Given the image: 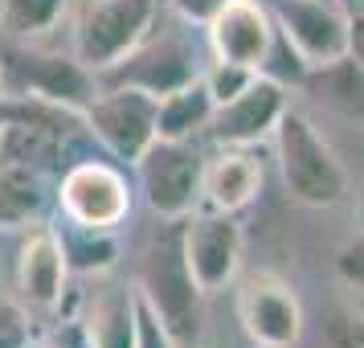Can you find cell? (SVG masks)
I'll list each match as a JSON object with an SVG mask.
<instances>
[{"instance_id":"cell-1","label":"cell","mask_w":364,"mask_h":348,"mask_svg":"<svg viewBox=\"0 0 364 348\" xmlns=\"http://www.w3.org/2000/svg\"><path fill=\"white\" fill-rule=\"evenodd\" d=\"M184 221L188 217H160V230L151 233L148 254L139 263V295L148 299L176 336L181 348H193L200 340V291L184 250Z\"/></svg>"},{"instance_id":"cell-2","label":"cell","mask_w":364,"mask_h":348,"mask_svg":"<svg viewBox=\"0 0 364 348\" xmlns=\"http://www.w3.org/2000/svg\"><path fill=\"white\" fill-rule=\"evenodd\" d=\"M274 152H279V172L291 201L307 209H331L348 197V168L336 156L328 139L319 135L311 119L287 107L274 127Z\"/></svg>"},{"instance_id":"cell-3","label":"cell","mask_w":364,"mask_h":348,"mask_svg":"<svg viewBox=\"0 0 364 348\" xmlns=\"http://www.w3.org/2000/svg\"><path fill=\"white\" fill-rule=\"evenodd\" d=\"M156 0H78L70 25V53L90 74H102L148 41Z\"/></svg>"},{"instance_id":"cell-4","label":"cell","mask_w":364,"mask_h":348,"mask_svg":"<svg viewBox=\"0 0 364 348\" xmlns=\"http://www.w3.org/2000/svg\"><path fill=\"white\" fill-rule=\"evenodd\" d=\"M132 168L156 217H193L200 209L205 156L193 148V139H156Z\"/></svg>"},{"instance_id":"cell-5","label":"cell","mask_w":364,"mask_h":348,"mask_svg":"<svg viewBox=\"0 0 364 348\" xmlns=\"http://www.w3.org/2000/svg\"><path fill=\"white\" fill-rule=\"evenodd\" d=\"M156 119H160V99L135 86H99V95L82 111L86 132L127 164H135L160 139Z\"/></svg>"},{"instance_id":"cell-6","label":"cell","mask_w":364,"mask_h":348,"mask_svg":"<svg viewBox=\"0 0 364 348\" xmlns=\"http://www.w3.org/2000/svg\"><path fill=\"white\" fill-rule=\"evenodd\" d=\"M58 209L78 226L119 230L132 213V184L111 160H78L58 181Z\"/></svg>"},{"instance_id":"cell-7","label":"cell","mask_w":364,"mask_h":348,"mask_svg":"<svg viewBox=\"0 0 364 348\" xmlns=\"http://www.w3.org/2000/svg\"><path fill=\"white\" fill-rule=\"evenodd\" d=\"M9 86H13V95H29L37 102L62 107L82 119L90 99L99 95V74H90L74 53L21 50L9 62Z\"/></svg>"},{"instance_id":"cell-8","label":"cell","mask_w":364,"mask_h":348,"mask_svg":"<svg viewBox=\"0 0 364 348\" xmlns=\"http://www.w3.org/2000/svg\"><path fill=\"white\" fill-rule=\"evenodd\" d=\"M237 320L254 348H295L303 336V303L291 283L258 270L237 287Z\"/></svg>"},{"instance_id":"cell-9","label":"cell","mask_w":364,"mask_h":348,"mask_svg":"<svg viewBox=\"0 0 364 348\" xmlns=\"http://www.w3.org/2000/svg\"><path fill=\"white\" fill-rule=\"evenodd\" d=\"M270 13L307 66H328L348 58L352 13H344L336 0H270Z\"/></svg>"},{"instance_id":"cell-10","label":"cell","mask_w":364,"mask_h":348,"mask_svg":"<svg viewBox=\"0 0 364 348\" xmlns=\"http://www.w3.org/2000/svg\"><path fill=\"white\" fill-rule=\"evenodd\" d=\"M197 78L200 74H197L193 46L176 33H164V37H148L123 62H115L111 70H102L99 86H135V90H148L156 99H164V95L197 83Z\"/></svg>"},{"instance_id":"cell-11","label":"cell","mask_w":364,"mask_h":348,"mask_svg":"<svg viewBox=\"0 0 364 348\" xmlns=\"http://www.w3.org/2000/svg\"><path fill=\"white\" fill-rule=\"evenodd\" d=\"M242 226L237 213H217V209H200L184 221V250H188V266H193V279L205 295L225 291L237 279V266H242Z\"/></svg>"},{"instance_id":"cell-12","label":"cell","mask_w":364,"mask_h":348,"mask_svg":"<svg viewBox=\"0 0 364 348\" xmlns=\"http://www.w3.org/2000/svg\"><path fill=\"white\" fill-rule=\"evenodd\" d=\"M74 275L66 263V246H62V233L53 226H29L21 238L17 250V291L21 303L29 312L53 315L66 299V279Z\"/></svg>"},{"instance_id":"cell-13","label":"cell","mask_w":364,"mask_h":348,"mask_svg":"<svg viewBox=\"0 0 364 348\" xmlns=\"http://www.w3.org/2000/svg\"><path fill=\"white\" fill-rule=\"evenodd\" d=\"M282 111H287V86L258 74L254 86H246L233 102L213 111L209 135L217 139V148H254L266 135H274Z\"/></svg>"},{"instance_id":"cell-14","label":"cell","mask_w":364,"mask_h":348,"mask_svg":"<svg viewBox=\"0 0 364 348\" xmlns=\"http://www.w3.org/2000/svg\"><path fill=\"white\" fill-rule=\"evenodd\" d=\"M209 50L221 62H242V66L262 70L266 53L274 46L279 21L262 0H225V9L209 25Z\"/></svg>"},{"instance_id":"cell-15","label":"cell","mask_w":364,"mask_h":348,"mask_svg":"<svg viewBox=\"0 0 364 348\" xmlns=\"http://www.w3.org/2000/svg\"><path fill=\"white\" fill-rule=\"evenodd\" d=\"M262 193V160L250 148H217L205 160V193L200 205L217 213H242Z\"/></svg>"},{"instance_id":"cell-16","label":"cell","mask_w":364,"mask_h":348,"mask_svg":"<svg viewBox=\"0 0 364 348\" xmlns=\"http://www.w3.org/2000/svg\"><path fill=\"white\" fill-rule=\"evenodd\" d=\"M50 201H58V189H50L37 160L9 156L0 168V230H29L37 226Z\"/></svg>"},{"instance_id":"cell-17","label":"cell","mask_w":364,"mask_h":348,"mask_svg":"<svg viewBox=\"0 0 364 348\" xmlns=\"http://www.w3.org/2000/svg\"><path fill=\"white\" fill-rule=\"evenodd\" d=\"M139 291L107 283L90 295L86 307V344L90 348H135L139 328Z\"/></svg>"},{"instance_id":"cell-18","label":"cell","mask_w":364,"mask_h":348,"mask_svg":"<svg viewBox=\"0 0 364 348\" xmlns=\"http://www.w3.org/2000/svg\"><path fill=\"white\" fill-rule=\"evenodd\" d=\"M299 90H307L323 107L364 123V70L352 53L340 58V62H328V66H311Z\"/></svg>"},{"instance_id":"cell-19","label":"cell","mask_w":364,"mask_h":348,"mask_svg":"<svg viewBox=\"0 0 364 348\" xmlns=\"http://www.w3.org/2000/svg\"><path fill=\"white\" fill-rule=\"evenodd\" d=\"M62 246H66V263L74 275H86V279H102L119 266V233L115 230H95V226H78V221H66L62 226Z\"/></svg>"},{"instance_id":"cell-20","label":"cell","mask_w":364,"mask_h":348,"mask_svg":"<svg viewBox=\"0 0 364 348\" xmlns=\"http://www.w3.org/2000/svg\"><path fill=\"white\" fill-rule=\"evenodd\" d=\"M213 111H217V102L209 95V86H205V78L172 90V95L160 99V119H156L160 139H193L200 127L213 123Z\"/></svg>"},{"instance_id":"cell-21","label":"cell","mask_w":364,"mask_h":348,"mask_svg":"<svg viewBox=\"0 0 364 348\" xmlns=\"http://www.w3.org/2000/svg\"><path fill=\"white\" fill-rule=\"evenodd\" d=\"M70 0H0V29L13 41H33L58 29Z\"/></svg>"},{"instance_id":"cell-22","label":"cell","mask_w":364,"mask_h":348,"mask_svg":"<svg viewBox=\"0 0 364 348\" xmlns=\"http://www.w3.org/2000/svg\"><path fill=\"white\" fill-rule=\"evenodd\" d=\"M200 78H205V86H209V95H213L217 107H225V102H233L246 86H254L258 70L242 66V62H221V58H213V66L205 70Z\"/></svg>"},{"instance_id":"cell-23","label":"cell","mask_w":364,"mask_h":348,"mask_svg":"<svg viewBox=\"0 0 364 348\" xmlns=\"http://www.w3.org/2000/svg\"><path fill=\"white\" fill-rule=\"evenodd\" d=\"M307 62L299 58V50L287 41V33H274V46H270V53H266V62H262V70L258 74H266V78H274V83H282L287 90L291 86H303V78H307Z\"/></svg>"},{"instance_id":"cell-24","label":"cell","mask_w":364,"mask_h":348,"mask_svg":"<svg viewBox=\"0 0 364 348\" xmlns=\"http://www.w3.org/2000/svg\"><path fill=\"white\" fill-rule=\"evenodd\" d=\"M0 348H33V312L21 299H0Z\"/></svg>"},{"instance_id":"cell-25","label":"cell","mask_w":364,"mask_h":348,"mask_svg":"<svg viewBox=\"0 0 364 348\" xmlns=\"http://www.w3.org/2000/svg\"><path fill=\"white\" fill-rule=\"evenodd\" d=\"M323 344L328 348H364V315L336 307L323 324Z\"/></svg>"},{"instance_id":"cell-26","label":"cell","mask_w":364,"mask_h":348,"mask_svg":"<svg viewBox=\"0 0 364 348\" xmlns=\"http://www.w3.org/2000/svg\"><path fill=\"white\" fill-rule=\"evenodd\" d=\"M135 291H139V287H135ZM135 307H139V328H135V348H181V344H176V336L168 332V324L160 320V312L151 307L148 299L139 295V303H135Z\"/></svg>"},{"instance_id":"cell-27","label":"cell","mask_w":364,"mask_h":348,"mask_svg":"<svg viewBox=\"0 0 364 348\" xmlns=\"http://www.w3.org/2000/svg\"><path fill=\"white\" fill-rule=\"evenodd\" d=\"M336 275H340V283L364 291V230L356 233L352 242L340 246V254H336Z\"/></svg>"},{"instance_id":"cell-28","label":"cell","mask_w":364,"mask_h":348,"mask_svg":"<svg viewBox=\"0 0 364 348\" xmlns=\"http://www.w3.org/2000/svg\"><path fill=\"white\" fill-rule=\"evenodd\" d=\"M172 9H176L184 21H193V25H209V21L225 9V0H172Z\"/></svg>"},{"instance_id":"cell-29","label":"cell","mask_w":364,"mask_h":348,"mask_svg":"<svg viewBox=\"0 0 364 348\" xmlns=\"http://www.w3.org/2000/svg\"><path fill=\"white\" fill-rule=\"evenodd\" d=\"M348 53L360 62V70H364V13H356L352 17V46H348Z\"/></svg>"},{"instance_id":"cell-30","label":"cell","mask_w":364,"mask_h":348,"mask_svg":"<svg viewBox=\"0 0 364 348\" xmlns=\"http://www.w3.org/2000/svg\"><path fill=\"white\" fill-rule=\"evenodd\" d=\"M356 221H360V230H364V176H360V189H356Z\"/></svg>"},{"instance_id":"cell-31","label":"cell","mask_w":364,"mask_h":348,"mask_svg":"<svg viewBox=\"0 0 364 348\" xmlns=\"http://www.w3.org/2000/svg\"><path fill=\"white\" fill-rule=\"evenodd\" d=\"M336 4H340L344 13H352V17H356V13H364V0H336Z\"/></svg>"},{"instance_id":"cell-32","label":"cell","mask_w":364,"mask_h":348,"mask_svg":"<svg viewBox=\"0 0 364 348\" xmlns=\"http://www.w3.org/2000/svg\"><path fill=\"white\" fill-rule=\"evenodd\" d=\"M4 160H9V144H4V127H0V168H4Z\"/></svg>"}]
</instances>
